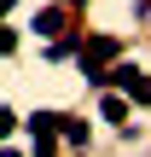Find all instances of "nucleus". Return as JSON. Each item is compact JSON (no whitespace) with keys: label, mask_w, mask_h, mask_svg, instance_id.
<instances>
[{"label":"nucleus","mask_w":151,"mask_h":157,"mask_svg":"<svg viewBox=\"0 0 151 157\" xmlns=\"http://www.w3.org/2000/svg\"><path fill=\"white\" fill-rule=\"evenodd\" d=\"M99 93H105V87H99ZM128 111H134V105H128L122 93H105V99H99V117H105V122H116V128H122V140H134V122H128Z\"/></svg>","instance_id":"nucleus-4"},{"label":"nucleus","mask_w":151,"mask_h":157,"mask_svg":"<svg viewBox=\"0 0 151 157\" xmlns=\"http://www.w3.org/2000/svg\"><path fill=\"white\" fill-rule=\"evenodd\" d=\"M99 87H116L134 111H145V105H151V76L140 70V64H116V70H105V76H99Z\"/></svg>","instance_id":"nucleus-1"},{"label":"nucleus","mask_w":151,"mask_h":157,"mask_svg":"<svg viewBox=\"0 0 151 157\" xmlns=\"http://www.w3.org/2000/svg\"><path fill=\"white\" fill-rule=\"evenodd\" d=\"M58 146H87V122H76V117H58Z\"/></svg>","instance_id":"nucleus-6"},{"label":"nucleus","mask_w":151,"mask_h":157,"mask_svg":"<svg viewBox=\"0 0 151 157\" xmlns=\"http://www.w3.org/2000/svg\"><path fill=\"white\" fill-rule=\"evenodd\" d=\"M12 122H17V117H12V111H0V146H6V134H12Z\"/></svg>","instance_id":"nucleus-8"},{"label":"nucleus","mask_w":151,"mask_h":157,"mask_svg":"<svg viewBox=\"0 0 151 157\" xmlns=\"http://www.w3.org/2000/svg\"><path fill=\"white\" fill-rule=\"evenodd\" d=\"M116 52H122V41H116V35H81V41H76V58H81V76H87L93 87H99L105 64H111Z\"/></svg>","instance_id":"nucleus-2"},{"label":"nucleus","mask_w":151,"mask_h":157,"mask_svg":"<svg viewBox=\"0 0 151 157\" xmlns=\"http://www.w3.org/2000/svg\"><path fill=\"white\" fill-rule=\"evenodd\" d=\"M12 52H17V29H12V23H0V58H12Z\"/></svg>","instance_id":"nucleus-7"},{"label":"nucleus","mask_w":151,"mask_h":157,"mask_svg":"<svg viewBox=\"0 0 151 157\" xmlns=\"http://www.w3.org/2000/svg\"><path fill=\"white\" fill-rule=\"evenodd\" d=\"M12 6H17V0H0V17H6V12H12Z\"/></svg>","instance_id":"nucleus-9"},{"label":"nucleus","mask_w":151,"mask_h":157,"mask_svg":"<svg viewBox=\"0 0 151 157\" xmlns=\"http://www.w3.org/2000/svg\"><path fill=\"white\" fill-rule=\"evenodd\" d=\"M58 6H87V0H58Z\"/></svg>","instance_id":"nucleus-10"},{"label":"nucleus","mask_w":151,"mask_h":157,"mask_svg":"<svg viewBox=\"0 0 151 157\" xmlns=\"http://www.w3.org/2000/svg\"><path fill=\"white\" fill-rule=\"evenodd\" d=\"M29 140H35V151H58V111H35L29 117Z\"/></svg>","instance_id":"nucleus-3"},{"label":"nucleus","mask_w":151,"mask_h":157,"mask_svg":"<svg viewBox=\"0 0 151 157\" xmlns=\"http://www.w3.org/2000/svg\"><path fill=\"white\" fill-rule=\"evenodd\" d=\"M58 29H64V6H47V12H35V35H47V41H52Z\"/></svg>","instance_id":"nucleus-5"}]
</instances>
